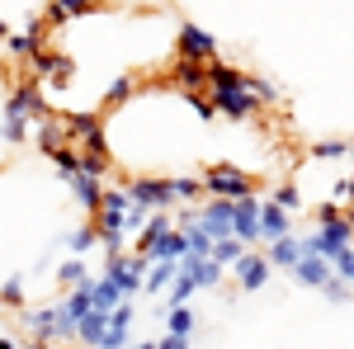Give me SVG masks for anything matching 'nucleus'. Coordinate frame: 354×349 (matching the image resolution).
<instances>
[{
  "mask_svg": "<svg viewBox=\"0 0 354 349\" xmlns=\"http://www.w3.org/2000/svg\"><path fill=\"white\" fill-rule=\"evenodd\" d=\"M245 85H250V95L260 100V104H279V85L265 81V76H245Z\"/></svg>",
  "mask_w": 354,
  "mask_h": 349,
  "instance_id": "nucleus-29",
  "label": "nucleus"
},
{
  "mask_svg": "<svg viewBox=\"0 0 354 349\" xmlns=\"http://www.w3.org/2000/svg\"><path fill=\"white\" fill-rule=\"evenodd\" d=\"M330 265H335V274H340V279L350 283V279H354V250H340V255H335Z\"/></svg>",
  "mask_w": 354,
  "mask_h": 349,
  "instance_id": "nucleus-33",
  "label": "nucleus"
},
{
  "mask_svg": "<svg viewBox=\"0 0 354 349\" xmlns=\"http://www.w3.org/2000/svg\"><path fill=\"white\" fill-rule=\"evenodd\" d=\"M270 198H274V203H279V208H288V213H293V208H298V203H302V194H298V189H293V185H283V189H274Z\"/></svg>",
  "mask_w": 354,
  "mask_h": 349,
  "instance_id": "nucleus-32",
  "label": "nucleus"
},
{
  "mask_svg": "<svg viewBox=\"0 0 354 349\" xmlns=\"http://www.w3.org/2000/svg\"><path fill=\"white\" fill-rule=\"evenodd\" d=\"M128 95H133V81H113L109 85V100H113V104H118V100H128Z\"/></svg>",
  "mask_w": 354,
  "mask_h": 349,
  "instance_id": "nucleus-36",
  "label": "nucleus"
},
{
  "mask_svg": "<svg viewBox=\"0 0 354 349\" xmlns=\"http://www.w3.org/2000/svg\"><path fill=\"white\" fill-rule=\"evenodd\" d=\"M0 302H5V307H19V302H24V279H5V283H0Z\"/></svg>",
  "mask_w": 354,
  "mask_h": 349,
  "instance_id": "nucleus-31",
  "label": "nucleus"
},
{
  "mask_svg": "<svg viewBox=\"0 0 354 349\" xmlns=\"http://www.w3.org/2000/svg\"><path fill=\"white\" fill-rule=\"evenodd\" d=\"M128 326H133V302H123V307L109 312V330H104V345L100 349H128Z\"/></svg>",
  "mask_w": 354,
  "mask_h": 349,
  "instance_id": "nucleus-15",
  "label": "nucleus"
},
{
  "mask_svg": "<svg viewBox=\"0 0 354 349\" xmlns=\"http://www.w3.org/2000/svg\"><path fill=\"white\" fill-rule=\"evenodd\" d=\"M104 330H109V312H100V307H95V312H90V317H85L81 326H76V335H81V345H104Z\"/></svg>",
  "mask_w": 354,
  "mask_h": 349,
  "instance_id": "nucleus-18",
  "label": "nucleus"
},
{
  "mask_svg": "<svg viewBox=\"0 0 354 349\" xmlns=\"http://www.w3.org/2000/svg\"><path fill=\"white\" fill-rule=\"evenodd\" d=\"M260 236L265 241H279V236H293V222H288V208H279L274 198L260 203Z\"/></svg>",
  "mask_w": 354,
  "mask_h": 349,
  "instance_id": "nucleus-11",
  "label": "nucleus"
},
{
  "mask_svg": "<svg viewBox=\"0 0 354 349\" xmlns=\"http://www.w3.org/2000/svg\"><path fill=\"white\" fill-rule=\"evenodd\" d=\"M335 203H354V180H340L335 185ZM350 217H354V208H350Z\"/></svg>",
  "mask_w": 354,
  "mask_h": 349,
  "instance_id": "nucleus-35",
  "label": "nucleus"
},
{
  "mask_svg": "<svg viewBox=\"0 0 354 349\" xmlns=\"http://www.w3.org/2000/svg\"><path fill=\"white\" fill-rule=\"evenodd\" d=\"M175 185V203H198V194H208L203 180H194V175H180V180H170Z\"/></svg>",
  "mask_w": 354,
  "mask_h": 349,
  "instance_id": "nucleus-27",
  "label": "nucleus"
},
{
  "mask_svg": "<svg viewBox=\"0 0 354 349\" xmlns=\"http://www.w3.org/2000/svg\"><path fill=\"white\" fill-rule=\"evenodd\" d=\"M213 104H218V113H227L232 123H245V118H255V109H260V100L250 95V85H222V90H213Z\"/></svg>",
  "mask_w": 354,
  "mask_h": 349,
  "instance_id": "nucleus-4",
  "label": "nucleus"
},
{
  "mask_svg": "<svg viewBox=\"0 0 354 349\" xmlns=\"http://www.w3.org/2000/svg\"><path fill=\"white\" fill-rule=\"evenodd\" d=\"M180 57H194V62H213V57H218V43H213V33H203V28L185 24V28H180Z\"/></svg>",
  "mask_w": 354,
  "mask_h": 349,
  "instance_id": "nucleus-9",
  "label": "nucleus"
},
{
  "mask_svg": "<svg viewBox=\"0 0 354 349\" xmlns=\"http://www.w3.org/2000/svg\"><path fill=\"white\" fill-rule=\"evenodd\" d=\"M57 279H62L66 288H81V283H90V269H85V255H76V260H66V265L57 269Z\"/></svg>",
  "mask_w": 354,
  "mask_h": 349,
  "instance_id": "nucleus-26",
  "label": "nucleus"
},
{
  "mask_svg": "<svg viewBox=\"0 0 354 349\" xmlns=\"http://www.w3.org/2000/svg\"><path fill=\"white\" fill-rule=\"evenodd\" d=\"M0 349H15V345H10V340H0Z\"/></svg>",
  "mask_w": 354,
  "mask_h": 349,
  "instance_id": "nucleus-39",
  "label": "nucleus"
},
{
  "mask_svg": "<svg viewBox=\"0 0 354 349\" xmlns=\"http://www.w3.org/2000/svg\"><path fill=\"white\" fill-rule=\"evenodd\" d=\"M236 279H241L245 293H260L270 283V255H245L241 265H236Z\"/></svg>",
  "mask_w": 354,
  "mask_h": 349,
  "instance_id": "nucleus-13",
  "label": "nucleus"
},
{
  "mask_svg": "<svg viewBox=\"0 0 354 349\" xmlns=\"http://www.w3.org/2000/svg\"><path fill=\"white\" fill-rule=\"evenodd\" d=\"M232 236H241L245 245L265 241L260 236V198L250 194V198H236V213H232Z\"/></svg>",
  "mask_w": 354,
  "mask_h": 349,
  "instance_id": "nucleus-6",
  "label": "nucleus"
},
{
  "mask_svg": "<svg viewBox=\"0 0 354 349\" xmlns=\"http://www.w3.org/2000/svg\"><path fill=\"white\" fill-rule=\"evenodd\" d=\"M71 189H76V198H81L85 213H100V203H104V185H100V175L95 170H76V175H66Z\"/></svg>",
  "mask_w": 354,
  "mask_h": 349,
  "instance_id": "nucleus-10",
  "label": "nucleus"
},
{
  "mask_svg": "<svg viewBox=\"0 0 354 349\" xmlns=\"http://www.w3.org/2000/svg\"><path fill=\"white\" fill-rule=\"evenodd\" d=\"M95 307H100V302H95V279L81 283V288H71V293L62 297V312H66V321H71V326H81Z\"/></svg>",
  "mask_w": 354,
  "mask_h": 349,
  "instance_id": "nucleus-12",
  "label": "nucleus"
},
{
  "mask_svg": "<svg viewBox=\"0 0 354 349\" xmlns=\"http://www.w3.org/2000/svg\"><path fill=\"white\" fill-rule=\"evenodd\" d=\"M5 48L15 57H38L43 53V28H24V33H10L5 38Z\"/></svg>",
  "mask_w": 354,
  "mask_h": 349,
  "instance_id": "nucleus-20",
  "label": "nucleus"
},
{
  "mask_svg": "<svg viewBox=\"0 0 354 349\" xmlns=\"http://www.w3.org/2000/svg\"><path fill=\"white\" fill-rule=\"evenodd\" d=\"M175 279H180V260H156V265H151V274H147V288H142V293L156 297L161 288H170Z\"/></svg>",
  "mask_w": 354,
  "mask_h": 349,
  "instance_id": "nucleus-19",
  "label": "nucleus"
},
{
  "mask_svg": "<svg viewBox=\"0 0 354 349\" xmlns=\"http://www.w3.org/2000/svg\"><path fill=\"white\" fill-rule=\"evenodd\" d=\"M104 274H109L123 293H142L147 288V274H151V260L147 255H109V269Z\"/></svg>",
  "mask_w": 354,
  "mask_h": 349,
  "instance_id": "nucleus-2",
  "label": "nucleus"
},
{
  "mask_svg": "<svg viewBox=\"0 0 354 349\" xmlns=\"http://www.w3.org/2000/svg\"><path fill=\"white\" fill-rule=\"evenodd\" d=\"M180 269L189 274L198 288H213V283L222 279V265L213 260V255H185V260H180Z\"/></svg>",
  "mask_w": 354,
  "mask_h": 349,
  "instance_id": "nucleus-14",
  "label": "nucleus"
},
{
  "mask_svg": "<svg viewBox=\"0 0 354 349\" xmlns=\"http://www.w3.org/2000/svg\"><path fill=\"white\" fill-rule=\"evenodd\" d=\"M189 104H194V113H198L203 123H213V118H218V104H213V100H198V95H189Z\"/></svg>",
  "mask_w": 354,
  "mask_h": 349,
  "instance_id": "nucleus-34",
  "label": "nucleus"
},
{
  "mask_svg": "<svg viewBox=\"0 0 354 349\" xmlns=\"http://www.w3.org/2000/svg\"><path fill=\"white\" fill-rule=\"evenodd\" d=\"M137 349H161V345H156V340H147V345H137Z\"/></svg>",
  "mask_w": 354,
  "mask_h": 349,
  "instance_id": "nucleus-38",
  "label": "nucleus"
},
{
  "mask_svg": "<svg viewBox=\"0 0 354 349\" xmlns=\"http://www.w3.org/2000/svg\"><path fill=\"white\" fill-rule=\"evenodd\" d=\"M24 326L38 335V340H71V335H76V326L66 321L62 302H53V307H38V312H24Z\"/></svg>",
  "mask_w": 354,
  "mask_h": 349,
  "instance_id": "nucleus-1",
  "label": "nucleus"
},
{
  "mask_svg": "<svg viewBox=\"0 0 354 349\" xmlns=\"http://www.w3.org/2000/svg\"><path fill=\"white\" fill-rule=\"evenodd\" d=\"M232 213H236V198H213V203H203L198 222L213 241H222V236H232Z\"/></svg>",
  "mask_w": 354,
  "mask_h": 349,
  "instance_id": "nucleus-7",
  "label": "nucleus"
},
{
  "mask_svg": "<svg viewBox=\"0 0 354 349\" xmlns=\"http://www.w3.org/2000/svg\"><path fill=\"white\" fill-rule=\"evenodd\" d=\"M298 260H302V236H279V241H270V265L293 269Z\"/></svg>",
  "mask_w": 354,
  "mask_h": 349,
  "instance_id": "nucleus-17",
  "label": "nucleus"
},
{
  "mask_svg": "<svg viewBox=\"0 0 354 349\" xmlns=\"http://www.w3.org/2000/svg\"><path fill=\"white\" fill-rule=\"evenodd\" d=\"M123 288H118V283H113L109 274H104V279H95V302H100V312H113V307H123Z\"/></svg>",
  "mask_w": 354,
  "mask_h": 349,
  "instance_id": "nucleus-23",
  "label": "nucleus"
},
{
  "mask_svg": "<svg viewBox=\"0 0 354 349\" xmlns=\"http://www.w3.org/2000/svg\"><path fill=\"white\" fill-rule=\"evenodd\" d=\"M95 245H100V227H81V232L66 236V250H71V255H85V250H95Z\"/></svg>",
  "mask_w": 354,
  "mask_h": 349,
  "instance_id": "nucleus-28",
  "label": "nucleus"
},
{
  "mask_svg": "<svg viewBox=\"0 0 354 349\" xmlns=\"http://www.w3.org/2000/svg\"><path fill=\"white\" fill-rule=\"evenodd\" d=\"M170 81L180 85V90H198V85H208V62H194V57H180L175 62V71H170Z\"/></svg>",
  "mask_w": 354,
  "mask_h": 349,
  "instance_id": "nucleus-16",
  "label": "nucleus"
},
{
  "mask_svg": "<svg viewBox=\"0 0 354 349\" xmlns=\"http://www.w3.org/2000/svg\"><path fill=\"white\" fill-rule=\"evenodd\" d=\"M137 208H147V213H165L170 203H175V185L170 180H133L128 185Z\"/></svg>",
  "mask_w": 354,
  "mask_h": 349,
  "instance_id": "nucleus-5",
  "label": "nucleus"
},
{
  "mask_svg": "<svg viewBox=\"0 0 354 349\" xmlns=\"http://www.w3.org/2000/svg\"><path fill=\"white\" fill-rule=\"evenodd\" d=\"M100 0H53V10H48V24H62V19H71V15H90Z\"/></svg>",
  "mask_w": 354,
  "mask_h": 349,
  "instance_id": "nucleus-24",
  "label": "nucleus"
},
{
  "mask_svg": "<svg viewBox=\"0 0 354 349\" xmlns=\"http://www.w3.org/2000/svg\"><path fill=\"white\" fill-rule=\"evenodd\" d=\"M245 255H250V250H245V241H241V236H222V241L213 245V260H218V265H232V269L241 265Z\"/></svg>",
  "mask_w": 354,
  "mask_h": 349,
  "instance_id": "nucleus-22",
  "label": "nucleus"
},
{
  "mask_svg": "<svg viewBox=\"0 0 354 349\" xmlns=\"http://www.w3.org/2000/svg\"><path fill=\"white\" fill-rule=\"evenodd\" d=\"M161 349H189V335H175V330H165Z\"/></svg>",
  "mask_w": 354,
  "mask_h": 349,
  "instance_id": "nucleus-37",
  "label": "nucleus"
},
{
  "mask_svg": "<svg viewBox=\"0 0 354 349\" xmlns=\"http://www.w3.org/2000/svg\"><path fill=\"white\" fill-rule=\"evenodd\" d=\"M340 156H350L345 142H322V147H312V161H340Z\"/></svg>",
  "mask_w": 354,
  "mask_h": 349,
  "instance_id": "nucleus-30",
  "label": "nucleus"
},
{
  "mask_svg": "<svg viewBox=\"0 0 354 349\" xmlns=\"http://www.w3.org/2000/svg\"><path fill=\"white\" fill-rule=\"evenodd\" d=\"M293 279L307 283V288H326L330 279H335V265H330L326 255H312V250H302V260L293 265Z\"/></svg>",
  "mask_w": 354,
  "mask_h": 349,
  "instance_id": "nucleus-8",
  "label": "nucleus"
},
{
  "mask_svg": "<svg viewBox=\"0 0 354 349\" xmlns=\"http://www.w3.org/2000/svg\"><path fill=\"white\" fill-rule=\"evenodd\" d=\"M0 38H10V33H5V24H0Z\"/></svg>",
  "mask_w": 354,
  "mask_h": 349,
  "instance_id": "nucleus-41",
  "label": "nucleus"
},
{
  "mask_svg": "<svg viewBox=\"0 0 354 349\" xmlns=\"http://www.w3.org/2000/svg\"><path fill=\"white\" fill-rule=\"evenodd\" d=\"M33 349H48V340H38V345H33Z\"/></svg>",
  "mask_w": 354,
  "mask_h": 349,
  "instance_id": "nucleus-40",
  "label": "nucleus"
},
{
  "mask_svg": "<svg viewBox=\"0 0 354 349\" xmlns=\"http://www.w3.org/2000/svg\"><path fill=\"white\" fill-rule=\"evenodd\" d=\"M203 189L213 194V198H250V175H241L236 165H213L208 175H203Z\"/></svg>",
  "mask_w": 354,
  "mask_h": 349,
  "instance_id": "nucleus-3",
  "label": "nucleus"
},
{
  "mask_svg": "<svg viewBox=\"0 0 354 349\" xmlns=\"http://www.w3.org/2000/svg\"><path fill=\"white\" fill-rule=\"evenodd\" d=\"M185 255H189V236L185 232H165L156 241V250H151V260H185Z\"/></svg>",
  "mask_w": 354,
  "mask_h": 349,
  "instance_id": "nucleus-21",
  "label": "nucleus"
},
{
  "mask_svg": "<svg viewBox=\"0 0 354 349\" xmlns=\"http://www.w3.org/2000/svg\"><path fill=\"white\" fill-rule=\"evenodd\" d=\"M194 307L189 302H180V307H170V312H165V330H175V335H194Z\"/></svg>",
  "mask_w": 354,
  "mask_h": 349,
  "instance_id": "nucleus-25",
  "label": "nucleus"
},
{
  "mask_svg": "<svg viewBox=\"0 0 354 349\" xmlns=\"http://www.w3.org/2000/svg\"><path fill=\"white\" fill-rule=\"evenodd\" d=\"M350 156H354V142H350Z\"/></svg>",
  "mask_w": 354,
  "mask_h": 349,
  "instance_id": "nucleus-42",
  "label": "nucleus"
}]
</instances>
